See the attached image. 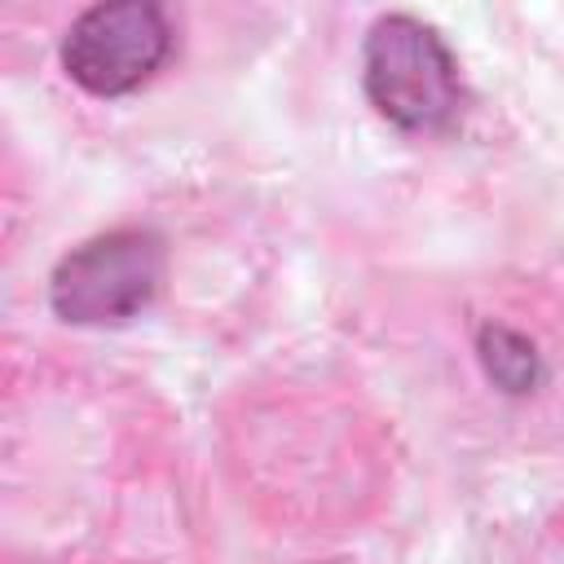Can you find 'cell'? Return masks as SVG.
I'll return each mask as SVG.
<instances>
[{"label": "cell", "instance_id": "cell-1", "mask_svg": "<svg viewBox=\"0 0 564 564\" xmlns=\"http://www.w3.org/2000/svg\"><path fill=\"white\" fill-rule=\"evenodd\" d=\"M361 84L370 106L405 132H441L463 110L454 53L427 22L410 13L375 18L361 48Z\"/></svg>", "mask_w": 564, "mask_h": 564}, {"label": "cell", "instance_id": "cell-2", "mask_svg": "<svg viewBox=\"0 0 564 564\" xmlns=\"http://www.w3.org/2000/svg\"><path fill=\"white\" fill-rule=\"evenodd\" d=\"M163 282V247L150 229H110L70 247L48 273V304L70 326H119Z\"/></svg>", "mask_w": 564, "mask_h": 564}, {"label": "cell", "instance_id": "cell-3", "mask_svg": "<svg viewBox=\"0 0 564 564\" xmlns=\"http://www.w3.org/2000/svg\"><path fill=\"white\" fill-rule=\"evenodd\" d=\"M172 53V22L150 0L88 4L62 40V70L88 97H128Z\"/></svg>", "mask_w": 564, "mask_h": 564}, {"label": "cell", "instance_id": "cell-4", "mask_svg": "<svg viewBox=\"0 0 564 564\" xmlns=\"http://www.w3.org/2000/svg\"><path fill=\"white\" fill-rule=\"evenodd\" d=\"M476 361H480L485 379L507 397H529L546 383V361H542L538 344L502 317H485L476 326Z\"/></svg>", "mask_w": 564, "mask_h": 564}]
</instances>
